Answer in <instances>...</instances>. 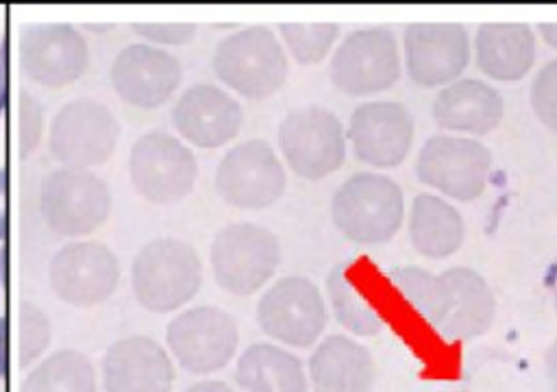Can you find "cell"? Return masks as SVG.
Listing matches in <instances>:
<instances>
[{
  "instance_id": "cell-36",
  "label": "cell",
  "mask_w": 557,
  "mask_h": 392,
  "mask_svg": "<svg viewBox=\"0 0 557 392\" xmlns=\"http://www.w3.org/2000/svg\"><path fill=\"white\" fill-rule=\"evenodd\" d=\"M185 392H233L224 381H198L194 385H189Z\"/></svg>"
},
{
  "instance_id": "cell-29",
  "label": "cell",
  "mask_w": 557,
  "mask_h": 392,
  "mask_svg": "<svg viewBox=\"0 0 557 392\" xmlns=\"http://www.w3.org/2000/svg\"><path fill=\"white\" fill-rule=\"evenodd\" d=\"M278 35L300 65H315L333 48L339 28L335 24H281Z\"/></svg>"
},
{
  "instance_id": "cell-14",
  "label": "cell",
  "mask_w": 557,
  "mask_h": 392,
  "mask_svg": "<svg viewBox=\"0 0 557 392\" xmlns=\"http://www.w3.org/2000/svg\"><path fill=\"white\" fill-rule=\"evenodd\" d=\"M168 346L178 364L194 375L224 368L237 351L239 331L231 314L200 305L178 314L168 324Z\"/></svg>"
},
{
  "instance_id": "cell-9",
  "label": "cell",
  "mask_w": 557,
  "mask_h": 392,
  "mask_svg": "<svg viewBox=\"0 0 557 392\" xmlns=\"http://www.w3.org/2000/svg\"><path fill=\"white\" fill-rule=\"evenodd\" d=\"M331 81L348 96L389 89L400 78V52L389 28H357L344 37L331 59Z\"/></svg>"
},
{
  "instance_id": "cell-4",
  "label": "cell",
  "mask_w": 557,
  "mask_h": 392,
  "mask_svg": "<svg viewBox=\"0 0 557 392\" xmlns=\"http://www.w3.org/2000/svg\"><path fill=\"white\" fill-rule=\"evenodd\" d=\"M213 70L237 94L263 100L283 87L287 57L270 28L250 26L224 37L215 46Z\"/></svg>"
},
{
  "instance_id": "cell-10",
  "label": "cell",
  "mask_w": 557,
  "mask_h": 392,
  "mask_svg": "<svg viewBox=\"0 0 557 392\" xmlns=\"http://www.w3.org/2000/svg\"><path fill=\"white\" fill-rule=\"evenodd\" d=\"M287 185L285 168L274 148L263 139L233 146L215 170V189L226 205L239 209H265L274 205Z\"/></svg>"
},
{
  "instance_id": "cell-17",
  "label": "cell",
  "mask_w": 557,
  "mask_h": 392,
  "mask_svg": "<svg viewBox=\"0 0 557 392\" xmlns=\"http://www.w3.org/2000/svg\"><path fill=\"white\" fill-rule=\"evenodd\" d=\"M117 277V259L98 242L67 244L50 261L52 292L74 307H91L109 298Z\"/></svg>"
},
{
  "instance_id": "cell-40",
  "label": "cell",
  "mask_w": 557,
  "mask_h": 392,
  "mask_svg": "<svg viewBox=\"0 0 557 392\" xmlns=\"http://www.w3.org/2000/svg\"><path fill=\"white\" fill-rule=\"evenodd\" d=\"M553 303H555V311H557V274H555V281H553Z\"/></svg>"
},
{
  "instance_id": "cell-20",
  "label": "cell",
  "mask_w": 557,
  "mask_h": 392,
  "mask_svg": "<svg viewBox=\"0 0 557 392\" xmlns=\"http://www.w3.org/2000/svg\"><path fill=\"white\" fill-rule=\"evenodd\" d=\"M239 102L215 85H194L178 98L172 122L176 131L200 148H218L231 142L242 128Z\"/></svg>"
},
{
  "instance_id": "cell-35",
  "label": "cell",
  "mask_w": 557,
  "mask_h": 392,
  "mask_svg": "<svg viewBox=\"0 0 557 392\" xmlns=\"http://www.w3.org/2000/svg\"><path fill=\"white\" fill-rule=\"evenodd\" d=\"M7 333H9L7 318L0 316V379L7 377V370H9V366H7V353H9V348H7Z\"/></svg>"
},
{
  "instance_id": "cell-1",
  "label": "cell",
  "mask_w": 557,
  "mask_h": 392,
  "mask_svg": "<svg viewBox=\"0 0 557 392\" xmlns=\"http://www.w3.org/2000/svg\"><path fill=\"white\" fill-rule=\"evenodd\" d=\"M403 298L448 342H468L483 335L496 314L487 281L472 268H448L431 274L416 266L389 274Z\"/></svg>"
},
{
  "instance_id": "cell-19",
  "label": "cell",
  "mask_w": 557,
  "mask_h": 392,
  "mask_svg": "<svg viewBox=\"0 0 557 392\" xmlns=\"http://www.w3.org/2000/svg\"><path fill=\"white\" fill-rule=\"evenodd\" d=\"M111 81L122 100L135 107H159L178 87L181 63L157 46L131 44L115 57Z\"/></svg>"
},
{
  "instance_id": "cell-25",
  "label": "cell",
  "mask_w": 557,
  "mask_h": 392,
  "mask_svg": "<svg viewBox=\"0 0 557 392\" xmlns=\"http://www.w3.org/2000/svg\"><path fill=\"white\" fill-rule=\"evenodd\" d=\"M463 237V218L448 200L435 194H418L413 198L409 213V240L420 255L429 259L450 257L459 250Z\"/></svg>"
},
{
  "instance_id": "cell-26",
  "label": "cell",
  "mask_w": 557,
  "mask_h": 392,
  "mask_svg": "<svg viewBox=\"0 0 557 392\" xmlns=\"http://www.w3.org/2000/svg\"><path fill=\"white\" fill-rule=\"evenodd\" d=\"M237 383L244 392H307L300 359L283 346L257 342L237 359Z\"/></svg>"
},
{
  "instance_id": "cell-3",
  "label": "cell",
  "mask_w": 557,
  "mask_h": 392,
  "mask_svg": "<svg viewBox=\"0 0 557 392\" xmlns=\"http://www.w3.org/2000/svg\"><path fill=\"white\" fill-rule=\"evenodd\" d=\"M202 283L196 248L178 237L148 242L133 261V292L148 311L165 314L191 301Z\"/></svg>"
},
{
  "instance_id": "cell-34",
  "label": "cell",
  "mask_w": 557,
  "mask_h": 392,
  "mask_svg": "<svg viewBox=\"0 0 557 392\" xmlns=\"http://www.w3.org/2000/svg\"><path fill=\"white\" fill-rule=\"evenodd\" d=\"M544 368H546V377L553 383V388L557 390V338L553 340V344L548 346L546 355H544Z\"/></svg>"
},
{
  "instance_id": "cell-12",
  "label": "cell",
  "mask_w": 557,
  "mask_h": 392,
  "mask_svg": "<svg viewBox=\"0 0 557 392\" xmlns=\"http://www.w3.org/2000/svg\"><path fill=\"white\" fill-rule=\"evenodd\" d=\"M109 209V187L89 170L61 168L41 183V216L59 235L91 233L107 220Z\"/></svg>"
},
{
  "instance_id": "cell-7",
  "label": "cell",
  "mask_w": 557,
  "mask_h": 392,
  "mask_svg": "<svg viewBox=\"0 0 557 392\" xmlns=\"http://www.w3.org/2000/svg\"><path fill=\"white\" fill-rule=\"evenodd\" d=\"M492 152L485 144L461 135L429 137L416 161L418 179L448 198L470 203L487 185Z\"/></svg>"
},
{
  "instance_id": "cell-24",
  "label": "cell",
  "mask_w": 557,
  "mask_h": 392,
  "mask_svg": "<svg viewBox=\"0 0 557 392\" xmlns=\"http://www.w3.org/2000/svg\"><path fill=\"white\" fill-rule=\"evenodd\" d=\"M474 57L485 76L520 81L535 61V35L524 24H483L474 35Z\"/></svg>"
},
{
  "instance_id": "cell-21",
  "label": "cell",
  "mask_w": 557,
  "mask_h": 392,
  "mask_svg": "<svg viewBox=\"0 0 557 392\" xmlns=\"http://www.w3.org/2000/svg\"><path fill=\"white\" fill-rule=\"evenodd\" d=\"M107 392H170L174 368L168 353L150 338L113 342L102 359Z\"/></svg>"
},
{
  "instance_id": "cell-30",
  "label": "cell",
  "mask_w": 557,
  "mask_h": 392,
  "mask_svg": "<svg viewBox=\"0 0 557 392\" xmlns=\"http://www.w3.org/2000/svg\"><path fill=\"white\" fill-rule=\"evenodd\" d=\"M531 109L535 118L557 133V59L542 65L531 85Z\"/></svg>"
},
{
  "instance_id": "cell-15",
  "label": "cell",
  "mask_w": 557,
  "mask_h": 392,
  "mask_svg": "<svg viewBox=\"0 0 557 392\" xmlns=\"http://www.w3.org/2000/svg\"><path fill=\"white\" fill-rule=\"evenodd\" d=\"M346 137L359 161L379 170L398 168L413 144V115L400 102H363L350 113Z\"/></svg>"
},
{
  "instance_id": "cell-6",
  "label": "cell",
  "mask_w": 557,
  "mask_h": 392,
  "mask_svg": "<svg viewBox=\"0 0 557 392\" xmlns=\"http://www.w3.org/2000/svg\"><path fill=\"white\" fill-rule=\"evenodd\" d=\"M278 146L294 174L320 181L344 166L346 131L335 113L311 105L289 111L281 120Z\"/></svg>"
},
{
  "instance_id": "cell-27",
  "label": "cell",
  "mask_w": 557,
  "mask_h": 392,
  "mask_svg": "<svg viewBox=\"0 0 557 392\" xmlns=\"http://www.w3.org/2000/svg\"><path fill=\"white\" fill-rule=\"evenodd\" d=\"M22 392H96L94 366L78 351H59L24 379Z\"/></svg>"
},
{
  "instance_id": "cell-22",
  "label": "cell",
  "mask_w": 557,
  "mask_h": 392,
  "mask_svg": "<svg viewBox=\"0 0 557 392\" xmlns=\"http://www.w3.org/2000/svg\"><path fill=\"white\" fill-rule=\"evenodd\" d=\"M313 392H370L376 381L372 353L348 335L324 338L309 357Z\"/></svg>"
},
{
  "instance_id": "cell-5",
  "label": "cell",
  "mask_w": 557,
  "mask_h": 392,
  "mask_svg": "<svg viewBox=\"0 0 557 392\" xmlns=\"http://www.w3.org/2000/svg\"><path fill=\"white\" fill-rule=\"evenodd\" d=\"M281 244L276 235L252 222H233L211 242V268L218 285L235 296L261 290L276 272Z\"/></svg>"
},
{
  "instance_id": "cell-39",
  "label": "cell",
  "mask_w": 557,
  "mask_h": 392,
  "mask_svg": "<svg viewBox=\"0 0 557 392\" xmlns=\"http://www.w3.org/2000/svg\"><path fill=\"white\" fill-rule=\"evenodd\" d=\"M4 102V70H2V61H0V109Z\"/></svg>"
},
{
  "instance_id": "cell-23",
  "label": "cell",
  "mask_w": 557,
  "mask_h": 392,
  "mask_svg": "<svg viewBox=\"0 0 557 392\" xmlns=\"http://www.w3.org/2000/svg\"><path fill=\"white\" fill-rule=\"evenodd\" d=\"M433 120L444 131L487 135L503 115L505 102L496 87L479 78H461L446 85L433 100Z\"/></svg>"
},
{
  "instance_id": "cell-11",
  "label": "cell",
  "mask_w": 557,
  "mask_h": 392,
  "mask_svg": "<svg viewBox=\"0 0 557 392\" xmlns=\"http://www.w3.org/2000/svg\"><path fill=\"white\" fill-rule=\"evenodd\" d=\"M128 170L135 189L159 205L183 200L198 174L194 152L163 131H150L133 144Z\"/></svg>"
},
{
  "instance_id": "cell-28",
  "label": "cell",
  "mask_w": 557,
  "mask_h": 392,
  "mask_svg": "<svg viewBox=\"0 0 557 392\" xmlns=\"http://www.w3.org/2000/svg\"><path fill=\"white\" fill-rule=\"evenodd\" d=\"M326 290L333 314L342 327L355 335H376L383 329L379 309L366 298L363 290L355 285L346 266H335L329 272Z\"/></svg>"
},
{
  "instance_id": "cell-33",
  "label": "cell",
  "mask_w": 557,
  "mask_h": 392,
  "mask_svg": "<svg viewBox=\"0 0 557 392\" xmlns=\"http://www.w3.org/2000/svg\"><path fill=\"white\" fill-rule=\"evenodd\" d=\"M39 126H41V115H39V105L24 94L22 98V155H28L37 139H39Z\"/></svg>"
},
{
  "instance_id": "cell-16",
  "label": "cell",
  "mask_w": 557,
  "mask_h": 392,
  "mask_svg": "<svg viewBox=\"0 0 557 392\" xmlns=\"http://www.w3.org/2000/svg\"><path fill=\"white\" fill-rule=\"evenodd\" d=\"M403 54L416 85H450L468 68L470 37L461 24H409L403 30Z\"/></svg>"
},
{
  "instance_id": "cell-8",
  "label": "cell",
  "mask_w": 557,
  "mask_h": 392,
  "mask_svg": "<svg viewBox=\"0 0 557 392\" xmlns=\"http://www.w3.org/2000/svg\"><path fill=\"white\" fill-rule=\"evenodd\" d=\"M261 331L294 348L315 344L326 327V305L320 287L300 274L272 283L257 303Z\"/></svg>"
},
{
  "instance_id": "cell-13",
  "label": "cell",
  "mask_w": 557,
  "mask_h": 392,
  "mask_svg": "<svg viewBox=\"0 0 557 392\" xmlns=\"http://www.w3.org/2000/svg\"><path fill=\"white\" fill-rule=\"evenodd\" d=\"M120 124L98 100L78 98L59 109L50 126V152L67 168L85 170L115 150Z\"/></svg>"
},
{
  "instance_id": "cell-31",
  "label": "cell",
  "mask_w": 557,
  "mask_h": 392,
  "mask_svg": "<svg viewBox=\"0 0 557 392\" xmlns=\"http://www.w3.org/2000/svg\"><path fill=\"white\" fill-rule=\"evenodd\" d=\"M20 364L28 366L30 362H35L44 348L48 346L50 340V324L48 318L44 316V311L30 303H24L20 309Z\"/></svg>"
},
{
  "instance_id": "cell-18",
  "label": "cell",
  "mask_w": 557,
  "mask_h": 392,
  "mask_svg": "<svg viewBox=\"0 0 557 392\" xmlns=\"http://www.w3.org/2000/svg\"><path fill=\"white\" fill-rule=\"evenodd\" d=\"M20 59L33 81L46 87H63L85 72L89 50L74 26L37 24L22 33Z\"/></svg>"
},
{
  "instance_id": "cell-2",
  "label": "cell",
  "mask_w": 557,
  "mask_h": 392,
  "mask_svg": "<svg viewBox=\"0 0 557 392\" xmlns=\"http://www.w3.org/2000/svg\"><path fill=\"white\" fill-rule=\"evenodd\" d=\"M335 229L355 244L389 242L405 218V198L396 181L379 172H357L333 194Z\"/></svg>"
},
{
  "instance_id": "cell-38",
  "label": "cell",
  "mask_w": 557,
  "mask_h": 392,
  "mask_svg": "<svg viewBox=\"0 0 557 392\" xmlns=\"http://www.w3.org/2000/svg\"><path fill=\"white\" fill-rule=\"evenodd\" d=\"M540 35L550 48H557V24H540Z\"/></svg>"
},
{
  "instance_id": "cell-37",
  "label": "cell",
  "mask_w": 557,
  "mask_h": 392,
  "mask_svg": "<svg viewBox=\"0 0 557 392\" xmlns=\"http://www.w3.org/2000/svg\"><path fill=\"white\" fill-rule=\"evenodd\" d=\"M4 187H7V179H4V170H0V240L7 233V211H4Z\"/></svg>"
},
{
  "instance_id": "cell-32",
  "label": "cell",
  "mask_w": 557,
  "mask_h": 392,
  "mask_svg": "<svg viewBox=\"0 0 557 392\" xmlns=\"http://www.w3.org/2000/svg\"><path fill=\"white\" fill-rule=\"evenodd\" d=\"M135 33L157 44L183 46L196 35V26L194 24H135Z\"/></svg>"
}]
</instances>
